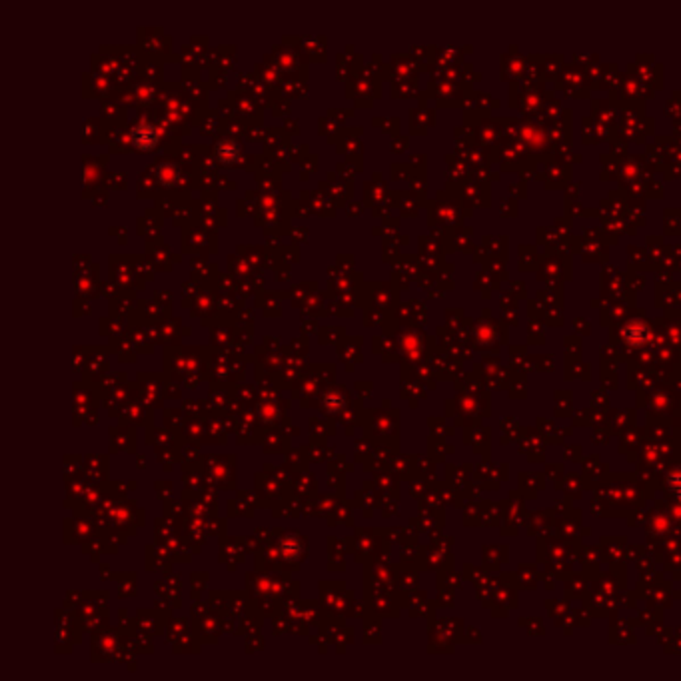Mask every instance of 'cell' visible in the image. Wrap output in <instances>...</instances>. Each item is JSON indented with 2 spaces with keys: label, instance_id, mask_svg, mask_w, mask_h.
Wrapping results in <instances>:
<instances>
[{
  "label": "cell",
  "instance_id": "6da1fadb",
  "mask_svg": "<svg viewBox=\"0 0 681 681\" xmlns=\"http://www.w3.org/2000/svg\"><path fill=\"white\" fill-rule=\"evenodd\" d=\"M132 140H134V144L138 146V148H146V150H150V148H154V144H156V140H158V132L154 130L152 127H138L134 132H132Z\"/></svg>",
  "mask_w": 681,
  "mask_h": 681
},
{
  "label": "cell",
  "instance_id": "7a4b0ae2",
  "mask_svg": "<svg viewBox=\"0 0 681 681\" xmlns=\"http://www.w3.org/2000/svg\"><path fill=\"white\" fill-rule=\"evenodd\" d=\"M623 334H625V340L633 344V346H642L649 338V330L642 322H631V324H628Z\"/></svg>",
  "mask_w": 681,
  "mask_h": 681
},
{
  "label": "cell",
  "instance_id": "3957f363",
  "mask_svg": "<svg viewBox=\"0 0 681 681\" xmlns=\"http://www.w3.org/2000/svg\"><path fill=\"white\" fill-rule=\"evenodd\" d=\"M669 484H671V490H673V493L677 495V500H681V474H673V476H671V479H669Z\"/></svg>",
  "mask_w": 681,
  "mask_h": 681
}]
</instances>
